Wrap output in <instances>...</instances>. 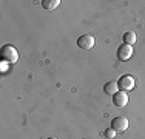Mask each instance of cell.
<instances>
[{
	"label": "cell",
	"instance_id": "1",
	"mask_svg": "<svg viewBox=\"0 0 145 139\" xmlns=\"http://www.w3.org/2000/svg\"><path fill=\"white\" fill-rule=\"evenodd\" d=\"M0 56H2V60L6 64H16L19 59V53L12 45H3L0 50Z\"/></svg>",
	"mask_w": 145,
	"mask_h": 139
},
{
	"label": "cell",
	"instance_id": "2",
	"mask_svg": "<svg viewBox=\"0 0 145 139\" xmlns=\"http://www.w3.org/2000/svg\"><path fill=\"white\" fill-rule=\"evenodd\" d=\"M111 128L116 133H123L128 128V119L125 116H117L111 121Z\"/></svg>",
	"mask_w": 145,
	"mask_h": 139
},
{
	"label": "cell",
	"instance_id": "3",
	"mask_svg": "<svg viewBox=\"0 0 145 139\" xmlns=\"http://www.w3.org/2000/svg\"><path fill=\"white\" fill-rule=\"evenodd\" d=\"M117 85H119V90H122V91H130L134 88V77L130 74L120 76L119 81H117Z\"/></svg>",
	"mask_w": 145,
	"mask_h": 139
},
{
	"label": "cell",
	"instance_id": "4",
	"mask_svg": "<svg viewBox=\"0 0 145 139\" xmlns=\"http://www.w3.org/2000/svg\"><path fill=\"white\" fill-rule=\"evenodd\" d=\"M133 47L131 45H127V43H122L119 48H117V59L122 62L128 60V59H131V56H133Z\"/></svg>",
	"mask_w": 145,
	"mask_h": 139
},
{
	"label": "cell",
	"instance_id": "5",
	"mask_svg": "<svg viewBox=\"0 0 145 139\" xmlns=\"http://www.w3.org/2000/svg\"><path fill=\"white\" fill-rule=\"evenodd\" d=\"M94 43H96V40L91 34H84V36H80L77 39V45L82 50H91V48L94 47Z\"/></svg>",
	"mask_w": 145,
	"mask_h": 139
},
{
	"label": "cell",
	"instance_id": "6",
	"mask_svg": "<svg viewBox=\"0 0 145 139\" xmlns=\"http://www.w3.org/2000/svg\"><path fill=\"white\" fill-rule=\"evenodd\" d=\"M113 102H114L116 107H119V108H122V107H125L127 104H128V94H127V91H117L114 96H113Z\"/></svg>",
	"mask_w": 145,
	"mask_h": 139
},
{
	"label": "cell",
	"instance_id": "7",
	"mask_svg": "<svg viewBox=\"0 0 145 139\" xmlns=\"http://www.w3.org/2000/svg\"><path fill=\"white\" fill-rule=\"evenodd\" d=\"M103 91L108 96H114L116 93L119 91V85H117V82H114V81H110L103 85Z\"/></svg>",
	"mask_w": 145,
	"mask_h": 139
},
{
	"label": "cell",
	"instance_id": "8",
	"mask_svg": "<svg viewBox=\"0 0 145 139\" xmlns=\"http://www.w3.org/2000/svg\"><path fill=\"white\" fill-rule=\"evenodd\" d=\"M59 5H60V0H43L42 2V6L46 11H53V9H56Z\"/></svg>",
	"mask_w": 145,
	"mask_h": 139
},
{
	"label": "cell",
	"instance_id": "9",
	"mask_svg": "<svg viewBox=\"0 0 145 139\" xmlns=\"http://www.w3.org/2000/svg\"><path fill=\"white\" fill-rule=\"evenodd\" d=\"M134 42H136V34H134L133 31H127V33L123 34V43L131 45V47H133Z\"/></svg>",
	"mask_w": 145,
	"mask_h": 139
},
{
	"label": "cell",
	"instance_id": "10",
	"mask_svg": "<svg viewBox=\"0 0 145 139\" xmlns=\"http://www.w3.org/2000/svg\"><path fill=\"white\" fill-rule=\"evenodd\" d=\"M105 136L108 138V139H114L116 138V131L110 127V128H106V130H105Z\"/></svg>",
	"mask_w": 145,
	"mask_h": 139
},
{
	"label": "cell",
	"instance_id": "11",
	"mask_svg": "<svg viewBox=\"0 0 145 139\" xmlns=\"http://www.w3.org/2000/svg\"><path fill=\"white\" fill-rule=\"evenodd\" d=\"M48 139H56V138H48Z\"/></svg>",
	"mask_w": 145,
	"mask_h": 139
}]
</instances>
